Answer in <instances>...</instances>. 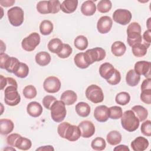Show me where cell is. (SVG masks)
<instances>
[{"label": "cell", "mask_w": 151, "mask_h": 151, "mask_svg": "<svg viewBox=\"0 0 151 151\" xmlns=\"http://www.w3.org/2000/svg\"><path fill=\"white\" fill-rule=\"evenodd\" d=\"M60 99L65 105L70 106L73 104L77 101V96L74 91L68 90L62 93Z\"/></svg>", "instance_id": "obj_19"}, {"label": "cell", "mask_w": 151, "mask_h": 151, "mask_svg": "<svg viewBox=\"0 0 151 151\" xmlns=\"http://www.w3.org/2000/svg\"><path fill=\"white\" fill-rule=\"evenodd\" d=\"M15 3L14 0H1L0 1V4L2 6L9 7L12 6Z\"/></svg>", "instance_id": "obj_53"}, {"label": "cell", "mask_w": 151, "mask_h": 151, "mask_svg": "<svg viewBox=\"0 0 151 151\" xmlns=\"http://www.w3.org/2000/svg\"><path fill=\"white\" fill-rule=\"evenodd\" d=\"M112 25V19L110 17L103 16L97 21V29L100 34H107L111 30Z\"/></svg>", "instance_id": "obj_14"}, {"label": "cell", "mask_w": 151, "mask_h": 151, "mask_svg": "<svg viewBox=\"0 0 151 151\" xmlns=\"http://www.w3.org/2000/svg\"><path fill=\"white\" fill-rule=\"evenodd\" d=\"M29 73V67L28 66L24 63L20 62L19 65L17 70L14 72V74L21 78H24L27 77Z\"/></svg>", "instance_id": "obj_38"}, {"label": "cell", "mask_w": 151, "mask_h": 151, "mask_svg": "<svg viewBox=\"0 0 151 151\" xmlns=\"http://www.w3.org/2000/svg\"><path fill=\"white\" fill-rule=\"evenodd\" d=\"M14 128L13 122L8 119H0V133L2 135H7L12 132Z\"/></svg>", "instance_id": "obj_20"}, {"label": "cell", "mask_w": 151, "mask_h": 151, "mask_svg": "<svg viewBox=\"0 0 151 151\" xmlns=\"http://www.w3.org/2000/svg\"><path fill=\"white\" fill-rule=\"evenodd\" d=\"M42 107L38 102L31 101L27 106V113L33 117H38L42 114Z\"/></svg>", "instance_id": "obj_18"}, {"label": "cell", "mask_w": 151, "mask_h": 151, "mask_svg": "<svg viewBox=\"0 0 151 151\" xmlns=\"http://www.w3.org/2000/svg\"><path fill=\"white\" fill-rule=\"evenodd\" d=\"M19 63V61L17 58L9 57L5 63L3 69L6 70L9 73H14V72L17 70Z\"/></svg>", "instance_id": "obj_23"}, {"label": "cell", "mask_w": 151, "mask_h": 151, "mask_svg": "<svg viewBox=\"0 0 151 151\" xmlns=\"http://www.w3.org/2000/svg\"><path fill=\"white\" fill-rule=\"evenodd\" d=\"M6 78H7L6 87L9 86H15V87L18 88L17 83L16 80L14 78H13L12 77H6Z\"/></svg>", "instance_id": "obj_55"}, {"label": "cell", "mask_w": 151, "mask_h": 151, "mask_svg": "<svg viewBox=\"0 0 151 151\" xmlns=\"http://www.w3.org/2000/svg\"><path fill=\"white\" fill-rule=\"evenodd\" d=\"M56 100H57V99L54 96H51V95H47L43 98L42 102L43 106L47 109L50 110L51 107Z\"/></svg>", "instance_id": "obj_46"}, {"label": "cell", "mask_w": 151, "mask_h": 151, "mask_svg": "<svg viewBox=\"0 0 151 151\" xmlns=\"http://www.w3.org/2000/svg\"><path fill=\"white\" fill-rule=\"evenodd\" d=\"M111 2L109 0H101L97 5V9L101 13L108 12L111 8Z\"/></svg>", "instance_id": "obj_39"}, {"label": "cell", "mask_w": 151, "mask_h": 151, "mask_svg": "<svg viewBox=\"0 0 151 151\" xmlns=\"http://www.w3.org/2000/svg\"><path fill=\"white\" fill-rule=\"evenodd\" d=\"M20 136L21 135L18 133H12L9 134L6 137V142L8 145L11 147H15L16 143Z\"/></svg>", "instance_id": "obj_49"}, {"label": "cell", "mask_w": 151, "mask_h": 151, "mask_svg": "<svg viewBox=\"0 0 151 151\" xmlns=\"http://www.w3.org/2000/svg\"><path fill=\"white\" fill-rule=\"evenodd\" d=\"M139 120L132 110L124 111L121 117V124L124 129L132 132L139 126Z\"/></svg>", "instance_id": "obj_2"}, {"label": "cell", "mask_w": 151, "mask_h": 151, "mask_svg": "<svg viewBox=\"0 0 151 151\" xmlns=\"http://www.w3.org/2000/svg\"><path fill=\"white\" fill-rule=\"evenodd\" d=\"M53 31V24L49 20L42 21L40 25V31L43 35H50Z\"/></svg>", "instance_id": "obj_33"}, {"label": "cell", "mask_w": 151, "mask_h": 151, "mask_svg": "<svg viewBox=\"0 0 151 151\" xmlns=\"http://www.w3.org/2000/svg\"><path fill=\"white\" fill-rule=\"evenodd\" d=\"M122 138V134L119 132L117 130H112L107 134L106 140L109 144L112 146H115L121 142Z\"/></svg>", "instance_id": "obj_28"}, {"label": "cell", "mask_w": 151, "mask_h": 151, "mask_svg": "<svg viewBox=\"0 0 151 151\" xmlns=\"http://www.w3.org/2000/svg\"><path fill=\"white\" fill-rule=\"evenodd\" d=\"M150 34H151V31L149 29L145 31V32L143 34V39L144 40L143 44H145L147 48L150 47V43H151Z\"/></svg>", "instance_id": "obj_50"}, {"label": "cell", "mask_w": 151, "mask_h": 151, "mask_svg": "<svg viewBox=\"0 0 151 151\" xmlns=\"http://www.w3.org/2000/svg\"><path fill=\"white\" fill-rule=\"evenodd\" d=\"M63 43L61 40L58 38L51 39L48 43V48L52 53L58 54L62 49Z\"/></svg>", "instance_id": "obj_29"}, {"label": "cell", "mask_w": 151, "mask_h": 151, "mask_svg": "<svg viewBox=\"0 0 151 151\" xmlns=\"http://www.w3.org/2000/svg\"><path fill=\"white\" fill-rule=\"evenodd\" d=\"M74 61L76 65L81 69L87 68L90 66V64L88 63L85 58L84 52H79L77 54L74 56Z\"/></svg>", "instance_id": "obj_31"}, {"label": "cell", "mask_w": 151, "mask_h": 151, "mask_svg": "<svg viewBox=\"0 0 151 151\" xmlns=\"http://www.w3.org/2000/svg\"><path fill=\"white\" fill-rule=\"evenodd\" d=\"M91 146L94 150L101 151L106 148V143L103 138L97 137L92 140Z\"/></svg>", "instance_id": "obj_37"}, {"label": "cell", "mask_w": 151, "mask_h": 151, "mask_svg": "<svg viewBox=\"0 0 151 151\" xmlns=\"http://www.w3.org/2000/svg\"><path fill=\"white\" fill-rule=\"evenodd\" d=\"M57 132L60 137L70 142H75L81 136V132L78 126L71 124L66 122H62L58 126Z\"/></svg>", "instance_id": "obj_1"}, {"label": "cell", "mask_w": 151, "mask_h": 151, "mask_svg": "<svg viewBox=\"0 0 151 151\" xmlns=\"http://www.w3.org/2000/svg\"><path fill=\"white\" fill-rule=\"evenodd\" d=\"M22 93L26 99H32L36 97L37 91L34 86L28 85L24 87L22 91Z\"/></svg>", "instance_id": "obj_40"}, {"label": "cell", "mask_w": 151, "mask_h": 151, "mask_svg": "<svg viewBox=\"0 0 151 151\" xmlns=\"http://www.w3.org/2000/svg\"><path fill=\"white\" fill-rule=\"evenodd\" d=\"M149 141L144 137L138 136L130 143L131 147L134 151H144L149 146Z\"/></svg>", "instance_id": "obj_16"}, {"label": "cell", "mask_w": 151, "mask_h": 151, "mask_svg": "<svg viewBox=\"0 0 151 151\" xmlns=\"http://www.w3.org/2000/svg\"><path fill=\"white\" fill-rule=\"evenodd\" d=\"M140 80V76L137 74L134 70H130L126 74V81L130 87L136 86Z\"/></svg>", "instance_id": "obj_24"}, {"label": "cell", "mask_w": 151, "mask_h": 151, "mask_svg": "<svg viewBox=\"0 0 151 151\" xmlns=\"http://www.w3.org/2000/svg\"><path fill=\"white\" fill-rule=\"evenodd\" d=\"M140 100L143 103L150 104H151V89H147L142 91L140 96Z\"/></svg>", "instance_id": "obj_47"}, {"label": "cell", "mask_w": 151, "mask_h": 151, "mask_svg": "<svg viewBox=\"0 0 151 151\" xmlns=\"http://www.w3.org/2000/svg\"><path fill=\"white\" fill-rule=\"evenodd\" d=\"M130 100V94L126 91L120 92L117 94L115 101L116 103L122 106H125L127 104Z\"/></svg>", "instance_id": "obj_36"}, {"label": "cell", "mask_w": 151, "mask_h": 151, "mask_svg": "<svg viewBox=\"0 0 151 151\" xmlns=\"http://www.w3.org/2000/svg\"><path fill=\"white\" fill-rule=\"evenodd\" d=\"M51 119L57 123L62 122L67 114L65 104L60 100H56L50 109Z\"/></svg>", "instance_id": "obj_4"}, {"label": "cell", "mask_w": 151, "mask_h": 151, "mask_svg": "<svg viewBox=\"0 0 151 151\" xmlns=\"http://www.w3.org/2000/svg\"><path fill=\"white\" fill-rule=\"evenodd\" d=\"M141 132L145 136L150 137L151 136V122L150 120H147L142 123L140 127Z\"/></svg>", "instance_id": "obj_44"}, {"label": "cell", "mask_w": 151, "mask_h": 151, "mask_svg": "<svg viewBox=\"0 0 151 151\" xmlns=\"http://www.w3.org/2000/svg\"><path fill=\"white\" fill-rule=\"evenodd\" d=\"M35 60L36 63L39 65L45 66L50 63L51 58L48 52L46 51H41L35 55Z\"/></svg>", "instance_id": "obj_25"}, {"label": "cell", "mask_w": 151, "mask_h": 151, "mask_svg": "<svg viewBox=\"0 0 151 151\" xmlns=\"http://www.w3.org/2000/svg\"><path fill=\"white\" fill-rule=\"evenodd\" d=\"M96 11V6L93 1H86L82 4L81 6V12L84 15H93Z\"/></svg>", "instance_id": "obj_22"}, {"label": "cell", "mask_w": 151, "mask_h": 151, "mask_svg": "<svg viewBox=\"0 0 151 151\" xmlns=\"http://www.w3.org/2000/svg\"><path fill=\"white\" fill-rule=\"evenodd\" d=\"M48 2L50 14H56L60 11L61 3L58 0H50Z\"/></svg>", "instance_id": "obj_45"}, {"label": "cell", "mask_w": 151, "mask_h": 151, "mask_svg": "<svg viewBox=\"0 0 151 151\" xmlns=\"http://www.w3.org/2000/svg\"><path fill=\"white\" fill-rule=\"evenodd\" d=\"M111 51L112 54L116 57H121L125 53L126 47L123 42L117 41L112 44Z\"/></svg>", "instance_id": "obj_26"}, {"label": "cell", "mask_w": 151, "mask_h": 151, "mask_svg": "<svg viewBox=\"0 0 151 151\" xmlns=\"http://www.w3.org/2000/svg\"><path fill=\"white\" fill-rule=\"evenodd\" d=\"M141 91L151 89V78H146L143 80L140 86Z\"/></svg>", "instance_id": "obj_51"}, {"label": "cell", "mask_w": 151, "mask_h": 151, "mask_svg": "<svg viewBox=\"0 0 151 151\" xmlns=\"http://www.w3.org/2000/svg\"><path fill=\"white\" fill-rule=\"evenodd\" d=\"M87 99L93 103H101L104 100V94L102 89L96 84L90 85L86 90Z\"/></svg>", "instance_id": "obj_7"}, {"label": "cell", "mask_w": 151, "mask_h": 151, "mask_svg": "<svg viewBox=\"0 0 151 151\" xmlns=\"http://www.w3.org/2000/svg\"><path fill=\"white\" fill-rule=\"evenodd\" d=\"M61 86L60 80L55 76L48 77L43 83V88L48 93H55L58 92L61 88Z\"/></svg>", "instance_id": "obj_10"}, {"label": "cell", "mask_w": 151, "mask_h": 151, "mask_svg": "<svg viewBox=\"0 0 151 151\" xmlns=\"http://www.w3.org/2000/svg\"><path fill=\"white\" fill-rule=\"evenodd\" d=\"M4 101L9 106H15L21 101V96L17 90V87L13 86L6 87L4 90Z\"/></svg>", "instance_id": "obj_5"}, {"label": "cell", "mask_w": 151, "mask_h": 151, "mask_svg": "<svg viewBox=\"0 0 151 151\" xmlns=\"http://www.w3.org/2000/svg\"><path fill=\"white\" fill-rule=\"evenodd\" d=\"M88 40L84 35H81L77 36L74 41V46L76 48L80 51H83L86 49L88 47Z\"/></svg>", "instance_id": "obj_35"}, {"label": "cell", "mask_w": 151, "mask_h": 151, "mask_svg": "<svg viewBox=\"0 0 151 151\" xmlns=\"http://www.w3.org/2000/svg\"><path fill=\"white\" fill-rule=\"evenodd\" d=\"M9 57V56L4 53V52H1L0 54V61H1V64H0V67L1 68L3 69V67L5 63L6 62V60Z\"/></svg>", "instance_id": "obj_52"}, {"label": "cell", "mask_w": 151, "mask_h": 151, "mask_svg": "<svg viewBox=\"0 0 151 151\" xmlns=\"http://www.w3.org/2000/svg\"><path fill=\"white\" fill-rule=\"evenodd\" d=\"M84 53L85 58L88 63L91 65L94 62L103 60L106 55V51L101 47H96L87 50Z\"/></svg>", "instance_id": "obj_8"}, {"label": "cell", "mask_w": 151, "mask_h": 151, "mask_svg": "<svg viewBox=\"0 0 151 151\" xmlns=\"http://www.w3.org/2000/svg\"><path fill=\"white\" fill-rule=\"evenodd\" d=\"M77 6V0H64L61 4L60 9L65 14H71L76 10Z\"/></svg>", "instance_id": "obj_21"}, {"label": "cell", "mask_w": 151, "mask_h": 151, "mask_svg": "<svg viewBox=\"0 0 151 151\" xmlns=\"http://www.w3.org/2000/svg\"><path fill=\"white\" fill-rule=\"evenodd\" d=\"M147 51L146 46L142 43L137 44L132 47V51L133 54L136 57H142L145 56Z\"/></svg>", "instance_id": "obj_32"}, {"label": "cell", "mask_w": 151, "mask_h": 151, "mask_svg": "<svg viewBox=\"0 0 151 151\" xmlns=\"http://www.w3.org/2000/svg\"><path fill=\"white\" fill-rule=\"evenodd\" d=\"M0 80H1V90H2L6 87L7 85V78L6 77H4L2 75L0 76Z\"/></svg>", "instance_id": "obj_54"}, {"label": "cell", "mask_w": 151, "mask_h": 151, "mask_svg": "<svg viewBox=\"0 0 151 151\" xmlns=\"http://www.w3.org/2000/svg\"><path fill=\"white\" fill-rule=\"evenodd\" d=\"M132 110L138 118L139 122H143L145 120L148 116V111L147 109L142 106H134L132 108Z\"/></svg>", "instance_id": "obj_30"}, {"label": "cell", "mask_w": 151, "mask_h": 151, "mask_svg": "<svg viewBox=\"0 0 151 151\" xmlns=\"http://www.w3.org/2000/svg\"><path fill=\"white\" fill-rule=\"evenodd\" d=\"M76 111L78 116L82 117H87L90 113V107L85 102L81 101L78 103L76 107Z\"/></svg>", "instance_id": "obj_27"}, {"label": "cell", "mask_w": 151, "mask_h": 151, "mask_svg": "<svg viewBox=\"0 0 151 151\" xmlns=\"http://www.w3.org/2000/svg\"><path fill=\"white\" fill-rule=\"evenodd\" d=\"M113 150L114 151H129L130 150L129 148L127 146L124 145H119L116 147H114Z\"/></svg>", "instance_id": "obj_56"}, {"label": "cell", "mask_w": 151, "mask_h": 151, "mask_svg": "<svg viewBox=\"0 0 151 151\" xmlns=\"http://www.w3.org/2000/svg\"><path fill=\"white\" fill-rule=\"evenodd\" d=\"M73 49L71 46L68 44H64L61 50L57 54L58 57L61 58H68L72 53Z\"/></svg>", "instance_id": "obj_43"}, {"label": "cell", "mask_w": 151, "mask_h": 151, "mask_svg": "<svg viewBox=\"0 0 151 151\" xmlns=\"http://www.w3.org/2000/svg\"><path fill=\"white\" fill-rule=\"evenodd\" d=\"M115 68L113 65L109 63H104L99 67V74L100 76L107 80H109L113 75Z\"/></svg>", "instance_id": "obj_17"}, {"label": "cell", "mask_w": 151, "mask_h": 151, "mask_svg": "<svg viewBox=\"0 0 151 151\" xmlns=\"http://www.w3.org/2000/svg\"><path fill=\"white\" fill-rule=\"evenodd\" d=\"M126 31L127 35V41L129 46L133 47L137 44L142 42V29L139 23L136 22H132L128 25Z\"/></svg>", "instance_id": "obj_3"}, {"label": "cell", "mask_w": 151, "mask_h": 151, "mask_svg": "<svg viewBox=\"0 0 151 151\" xmlns=\"http://www.w3.org/2000/svg\"><path fill=\"white\" fill-rule=\"evenodd\" d=\"M36 8L37 11L41 14H50L48 1H41L38 2Z\"/></svg>", "instance_id": "obj_42"}, {"label": "cell", "mask_w": 151, "mask_h": 151, "mask_svg": "<svg viewBox=\"0 0 151 151\" xmlns=\"http://www.w3.org/2000/svg\"><path fill=\"white\" fill-rule=\"evenodd\" d=\"M151 63L147 61H139L134 64V71L139 76L143 75L146 78H150Z\"/></svg>", "instance_id": "obj_12"}, {"label": "cell", "mask_w": 151, "mask_h": 151, "mask_svg": "<svg viewBox=\"0 0 151 151\" xmlns=\"http://www.w3.org/2000/svg\"><path fill=\"white\" fill-rule=\"evenodd\" d=\"M94 118L99 122H105L109 118V109L106 106H97L94 111Z\"/></svg>", "instance_id": "obj_15"}, {"label": "cell", "mask_w": 151, "mask_h": 151, "mask_svg": "<svg viewBox=\"0 0 151 151\" xmlns=\"http://www.w3.org/2000/svg\"><path fill=\"white\" fill-rule=\"evenodd\" d=\"M150 19H151V18H149V19L147 21V28L149 30H150V27L149 25L150 22Z\"/></svg>", "instance_id": "obj_58"}, {"label": "cell", "mask_w": 151, "mask_h": 151, "mask_svg": "<svg viewBox=\"0 0 151 151\" xmlns=\"http://www.w3.org/2000/svg\"><path fill=\"white\" fill-rule=\"evenodd\" d=\"M7 15L9 23L14 27H19L24 22V12L19 6H14L8 9Z\"/></svg>", "instance_id": "obj_6"}, {"label": "cell", "mask_w": 151, "mask_h": 151, "mask_svg": "<svg viewBox=\"0 0 151 151\" xmlns=\"http://www.w3.org/2000/svg\"><path fill=\"white\" fill-rule=\"evenodd\" d=\"M78 126L81 132V136L84 138H89L93 136L95 133V126L89 120L81 122Z\"/></svg>", "instance_id": "obj_13"}, {"label": "cell", "mask_w": 151, "mask_h": 151, "mask_svg": "<svg viewBox=\"0 0 151 151\" xmlns=\"http://www.w3.org/2000/svg\"><path fill=\"white\" fill-rule=\"evenodd\" d=\"M120 80H121L120 73L119 72V71L115 69L113 75L111 76V77L110 78H109V80H107L106 81L110 85L114 86V85L118 84L120 83Z\"/></svg>", "instance_id": "obj_48"}, {"label": "cell", "mask_w": 151, "mask_h": 151, "mask_svg": "<svg viewBox=\"0 0 151 151\" xmlns=\"http://www.w3.org/2000/svg\"><path fill=\"white\" fill-rule=\"evenodd\" d=\"M109 109V118L111 119H119L123 114L122 109L117 106L110 107Z\"/></svg>", "instance_id": "obj_41"}, {"label": "cell", "mask_w": 151, "mask_h": 151, "mask_svg": "<svg viewBox=\"0 0 151 151\" xmlns=\"http://www.w3.org/2000/svg\"><path fill=\"white\" fill-rule=\"evenodd\" d=\"M32 146V142L31 140L28 138L22 137L21 136L18 139L15 147L18 149L22 150H29Z\"/></svg>", "instance_id": "obj_34"}, {"label": "cell", "mask_w": 151, "mask_h": 151, "mask_svg": "<svg viewBox=\"0 0 151 151\" xmlns=\"http://www.w3.org/2000/svg\"><path fill=\"white\" fill-rule=\"evenodd\" d=\"M40 42V36L37 32H32L24 38L21 42L22 48L26 51H32Z\"/></svg>", "instance_id": "obj_9"}, {"label": "cell", "mask_w": 151, "mask_h": 151, "mask_svg": "<svg viewBox=\"0 0 151 151\" xmlns=\"http://www.w3.org/2000/svg\"><path fill=\"white\" fill-rule=\"evenodd\" d=\"M132 15L130 11L126 9H117L113 14V20L122 25L129 24L132 19Z\"/></svg>", "instance_id": "obj_11"}, {"label": "cell", "mask_w": 151, "mask_h": 151, "mask_svg": "<svg viewBox=\"0 0 151 151\" xmlns=\"http://www.w3.org/2000/svg\"><path fill=\"white\" fill-rule=\"evenodd\" d=\"M36 150L37 151H38V150H45V151H47V150H49V151L52 150L53 151V150H54V147L52 146L47 145V146H41V147L37 148L36 149Z\"/></svg>", "instance_id": "obj_57"}]
</instances>
